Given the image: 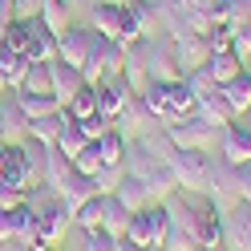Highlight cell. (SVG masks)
Returning a JSON list of instances; mask_svg holds the SVG:
<instances>
[{"label": "cell", "instance_id": "cell-1", "mask_svg": "<svg viewBox=\"0 0 251 251\" xmlns=\"http://www.w3.org/2000/svg\"><path fill=\"white\" fill-rule=\"evenodd\" d=\"M25 202H28V207H33V215H37V235H41L49 247H57V243L69 235V227H73L69 207L49 191V186H37V191H28Z\"/></svg>", "mask_w": 251, "mask_h": 251}, {"label": "cell", "instance_id": "cell-2", "mask_svg": "<svg viewBox=\"0 0 251 251\" xmlns=\"http://www.w3.org/2000/svg\"><path fill=\"white\" fill-rule=\"evenodd\" d=\"M186 195V211H191V235H195V243L199 247H211L219 251L223 247V211H219V202L211 195H202V191H182Z\"/></svg>", "mask_w": 251, "mask_h": 251}, {"label": "cell", "instance_id": "cell-3", "mask_svg": "<svg viewBox=\"0 0 251 251\" xmlns=\"http://www.w3.org/2000/svg\"><path fill=\"white\" fill-rule=\"evenodd\" d=\"M170 166V175H175L178 182V191H207V175H211V158H207V150H175L166 158Z\"/></svg>", "mask_w": 251, "mask_h": 251}, {"label": "cell", "instance_id": "cell-4", "mask_svg": "<svg viewBox=\"0 0 251 251\" xmlns=\"http://www.w3.org/2000/svg\"><path fill=\"white\" fill-rule=\"evenodd\" d=\"M170 57H175V65L178 73H195V69H207V61H211V41L207 33H178L175 41H170Z\"/></svg>", "mask_w": 251, "mask_h": 251}, {"label": "cell", "instance_id": "cell-5", "mask_svg": "<svg viewBox=\"0 0 251 251\" xmlns=\"http://www.w3.org/2000/svg\"><path fill=\"white\" fill-rule=\"evenodd\" d=\"M166 138H170V146H175V150H207L215 138H219V130L207 126L199 114H191V118H182L175 126H166Z\"/></svg>", "mask_w": 251, "mask_h": 251}, {"label": "cell", "instance_id": "cell-6", "mask_svg": "<svg viewBox=\"0 0 251 251\" xmlns=\"http://www.w3.org/2000/svg\"><path fill=\"white\" fill-rule=\"evenodd\" d=\"M202 195H211L219 202V211H231L235 202H243L239 199V166H231V162H211V175H207V191Z\"/></svg>", "mask_w": 251, "mask_h": 251}, {"label": "cell", "instance_id": "cell-7", "mask_svg": "<svg viewBox=\"0 0 251 251\" xmlns=\"http://www.w3.org/2000/svg\"><path fill=\"white\" fill-rule=\"evenodd\" d=\"M118 130H122V138L126 142H138V138H146L150 130H158V118L146 109V101H142V93H130L126 98V105H122V114H118Z\"/></svg>", "mask_w": 251, "mask_h": 251}, {"label": "cell", "instance_id": "cell-8", "mask_svg": "<svg viewBox=\"0 0 251 251\" xmlns=\"http://www.w3.org/2000/svg\"><path fill=\"white\" fill-rule=\"evenodd\" d=\"M0 178L12 182V186H21V191H37V186H41V175L28 166L21 142H4V166H0Z\"/></svg>", "mask_w": 251, "mask_h": 251}, {"label": "cell", "instance_id": "cell-9", "mask_svg": "<svg viewBox=\"0 0 251 251\" xmlns=\"http://www.w3.org/2000/svg\"><path fill=\"white\" fill-rule=\"evenodd\" d=\"M130 21H134V17L126 12L122 0H105V4H93L89 28H93V33H101V37H109V41H118V37H122V28L130 25Z\"/></svg>", "mask_w": 251, "mask_h": 251}, {"label": "cell", "instance_id": "cell-10", "mask_svg": "<svg viewBox=\"0 0 251 251\" xmlns=\"http://www.w3.org/2000/svg\"><path fill=\"white\" fill-rule=\"evenodd\" d=\"M219 154H223V162H231V166L251 162V130L239 126V122L223 126V130H219Z\"/></svg>", "mask_w": 251, "mask_h": 251}, {"label": "cell", "instance_id": "cell-11", "mask_svg": "<svg viewBox=\"0 0 251 251\" xmlns=\"http://www.w3.org/2000/svg\"><path fill=\"white\" fill-rule=\"evenodd\" d=\"M89 33H93L89 25H69L65 33L57 37V61H65V65H77V69H81L85 57H89Z\"/></svg>", "mask_w": 251, "mask_h": 251}, {"label": "cell", "instance_id": "cell-12", "mask_svg": "<svg viewBox=\"0 0 251 251\" xmlns=\"http://www.w3.org/2000/svg\"><path fill=\"white\" fill-rule=\"evenodd\" d=\"M0 138H4V142L28 138V114L21 109L17 93H4V98H0Z\"/></svg>", "mask_w": 251, "mask_h": 251}, {"label": "cell", "instance_id": "cell-13", "mask_svg": "<svg viewBox=\"0 0 251 251\" xmlns=\"http://www.w3.org/2000/svg\"><path fill=\"white\" fill-rule=\"evenodd\" d=\"M146 73H150V81H166V85L182 81V73L175 65V57H170V49H162L154 37H146Z\"/></svg>", "mask_w": 251, "mask_h": 251}, {"label": "cell", "instance_id": "cell-14", "mask_svg": "<svg viewBox=\"0 0 251 251\" xmlns=\"http://www.w3.org/2000/svg\"><path fill=\"white\" fill-rule=\"evenodd\" d=\"M93 89H98V114H101V118H109V122H118V114H122L126 98L134 93L130 85L122 81V77H105V81H98Z\"/></svg>", "mask_w": 251, "mask_h": 251}, {"label": "cell", "instance_id": "cell-15", "mask_svg": "<svg viewBox=\"0 0 251 251\" xmlns=\"http://www.w3.org/2000/svg\"><path fill=\"white\" fill-rule=\"evenodd\" d=\"M195 114L207 122V126H215V130H223V126H231L235 122V109L227 105V98H223V89H211V93H202V98L195 101Z\"/></svg>", "mask_w": 251, "mask_h": 251}, {"label": "cell", "instance_id": "cell-16", "mask_svg": "<svg viewBox=\"0 0 251 251\" xmlns=\"http://www.w3.org/2000/svg\"><path fill=\"white\" fill-rule=\"evenodd\" d=\"M53 98L61 101V105H69L73 98H77V89L85 85V77H81V69L77 65H65V61H53Z\"/></svg>", "mask_w": 251, "mask_h": 251}, {"label": "cell", "instance_id": "cell-17", "mask_svg": "<svg viewBox=\"0 0 251 251\" xmlns=\"http://www.w3.org/2000/svg\"><path fill=\"white\" fill-rule=\"evenodd\" d=\"M247 69V61L239 57V53H235V49H223V53H211V61H207V73H211V81L219 85V89H223L227 81H231V77H239Z\"/></svg>", "mask_w": 251, "mask_h": 251}, {"label": "cell", "instance_id": "cell-18", "mask_svg": "<svg viewBox=\"0 0 251 251\" xmlns=\"http://www.w3.org/2000/svg\"><path fill=\"white\" fill-rule=\"evenodd\" d=\"M126 4V12L134 17V25H138V33L142 37H154L162 28V12H158V0H122Z\"/></svg>", "mask_w": 251, "mask_h": 251}, {"label": "cell", "instance_id": "cell-19", "mask_svg": "<svg viewBox=\"0 0 251 251\" xmlns=\"http://www.w3.org/2000/svg\"><path fill=\"white\" fill-rule=\"evenodd\" d=\"M28 28H33V37H28L25 57H28V61H45V65H53V61H57V37H53L41 21H28Z\"/></svg>", "mask_w": 251, "mask_h": 251}, {"label": "cell", "instance_id": "cell-20", "mask_svg": "<svg viewBox=\"0 0 251 251\" xmlns=\"http://www.w3.org/2000/svg\"><path fill=\"white\" fill-rule=\"evenodd\" d=\"M195 89L186 85V81H175L170 85V101H166V122L162 126H175V122H182V118H191L195 114Z\"/></svg>", "mask_w": 251, "mask_h": 251}, {"label": "cell", "instance_id": "cell-21", "mask_svg": "<svg viewBox=\"0 0 251 251\" xmlns=\"http://www.w3.org/2000/svg\"><path fill=\"white\" fill-rule=\"evenodd\" d=\"M122 166H126V175L130 178H146L154 166H158V158L146 150V142L138 138V142H126V154H122Z\"/></svg>", "mask_w": 251, "mask_h": 251}, {"label": "cell", "instance_id": "cell-22", "mask_svg": "<svg viewBox=\"0 0 251 251\" xmlns=\"http://www.w3.org/2000/svg\"><path fill=\"white\" fill-rule=\"evenodd\" d=\"M73 175V162L65 158V154H61L57 146L49 150V154H45V170H41V186H49V191L57 195L61 191V186H65V178Z\"/></svg>", "mask_w": 251, "mask_h": 251}, {"label": "cell", "instance_id": "cell-23", "mask_svg": "<svg viewBox=\"0 0 251 251\" xmlns=\"http://www.w3.org/2000/svg\"><path fill=\"white\" fill-rule=\"evenodd\" d=\"M93 195H98V191H93V178H89V175H77V170H73V175L65 178V186L57 191V199L69 207V215H73L77 207H81L85 199H93Z\"/></svg>", "mask_w": 251, "mask_h": 251}, {"label": "cell", "instance_id": "cell-24", "mask_svg": "<svg viewBox=\"0 0 251 251\" xmlns=\"http://www.w3.org/2000/svg\"><path fill=\"white\" fill-rule=\"evenodd\" d=\"M114 199H118L130 215H138V211H146V207H150V191H146V182H142V178H130V175L122 178V186L114 191Z\"/></svg>", "mask_w": 251, "mask_h": 251}, {"label": "cell", "instance_id": "cell-25", "mask_svg": "<svg viewBox=\"0 0 251 251\" xmlns=\"http://www.w3.org/2000/svg\"><path fill=\"white\" fill-rule=\"evenodd\" d=\"M223 98H227V105L235 109V118H243L247 109H251V73H247V69L223 85Z\"/></svg>", "mask_w": 251, "mask_h": 251}, {"label": "cell", "instance_id": "cell-26", "mask_svg": "<svg viewBox=\"0 0 251 251\" xmlns=\"http://www.w3.org/2000/svg\"><path fill=\"white\" fill-rule=\"evenodd\" d=\"M17 101H21V109L28 114V122H37V118H53L57 109H61V101L53 98V93H25V89H17Z\"/></svg>", "mask_w": 251, "mask_h": 251}, {"label": "cell", "instance_id": "cell-27", "mask_svg": "<svg viewBox=\"0 0 251 251\" xmlns=\"http://www.w3.org/2000/svg\"><path fill=\"white\" fill-rule=\"evenodd\" d=\"M101 202H105V211H101V231H109L114 239H126V227H130V211H126L114 195H101Z\"/></svg>", "mask_w": 251, "mask_h": 251}, {"label": "cell", "instance_id": "cell-28", "mask_svg": "<svg viewBox=\"0 0 251 251\" xmlns=\"http://www.w3.org/2000/svg\"><path fill=\"white\" fill-rule=\"evenodd\" d=\"M142 182H146V191H150V202H162V199H170V195H178V182H175V175H170L166 162H158Z\"/></svg>", "mask_w": 251, "mask_h": 251}, {"label": "cell", "instance_id": "cell-29", "mask_svg": "<svg viewBox=\"0 0 251 251\" xmlns=\"http://www.w3.org/2000/svg\"><path fill=\"white\" fill-rule=\"evenodd\" d=\"M37 239H41V235H37V215H33V207H28V202H21V207L12 211V243L33 247Z\"/></svg>", "mask_w": 251, "mask_h": 251}, {"label": "cell", "instance_id": "cell-30", "mask_svg": "<svg viewBox=\"0 0 251 251\" xmlns=\"http://www.w3.org/2000/svg\"><path fill=\"white\" fill-rule=\"evenodd\" d=\"M25 73H28V57H21V53H12V49H4V45H0V77L8 81V89H12V93L21 89Z\"/></svg>", "mask_w": 251, "mask_h": 251}, {"label": "cell", "instance_id": "cell-31", "mask_svg": "<svg viewBox=\"0 0 251 251\" xmlns=\"http://www.w3.org/2000/svg\"><path fill=\"white\" fill-rule=\"evenodd\" d=\"M41 25L49 28L53 37H61V33L73 25V21H69V0H45V4H41Z\"/></svg>", "mask_w": 251, "mask_h": 251}, {"label": "cell", "instance_id": "cell-32", "mask_svg": "<svg viewBox=\"0 0 251 251\" xmlns=\"http://www.w3.org/2000/svg\"><path fill=\"white\" fill-rule=\"evenodd\" d=\"M101 211H105V202H101V195H93V199H85L81 207L73 211V227L81 231V235H85V231H98V227H101Z\"/></svg>", "mask_w": 251, "mask_h": 251}, {"label": "cell", "instance_id": "cell-33", "mask_svg": "<svg viewBox=\"0 0 251 251\" xmlns=\"http://www.w3.org/2000/svg\"><path fill=\"white\" fill-rule=\"evenodd\" d=\"M215 21L223 25H247L251 21V0H215Z\"/></svg>", "mask_w": 251, "mask_h": 251}, {"label": "cell", "instance_id": "cell-34", "mask_svg": "<svg viewBox=\"0 0 251 251\" xmlns=\"http://www.w3.org/2000/svg\"><path fill=\"white\" fill-rule=\"evenodd\" d=\"M21 89L25 93H53V69L45 61H28V73H25Z\"/></svg>", "mask_w": 251, "mask_h": 251}, {"label": "cell", "instance_id": "cell-35", "mask_svg": "<svg viewBox=\"0 0 251 251\" xmlns=\"http://www.w3.org/2000/svg\"><path fill=\"white\" fill-rule=\"evenodd\" d=\"M142 101H146V109L158 122H166V101H170V85L166 81H150L146 89H142Z\"/></svg>", "mask_w": 251, "mask_h": 251}, {"label": "cell", "instance_id": "cell-36", "mask_svg": "<svg viewBox=\"0 0 251 251\" xmlns=\"http://www.w3.org/2000/svg\"><path fill=\"white\" fill-rule=\"evenodd\" d=\"M122 178H126V166L122 162H105L98 175H93V191H98V195H114L122 186Z\"/></svg>", "mask_w": 251, "mask_h": 251}, {"label": "cell", "instance_id": "cell-37", "mask_svg": "<svg viewBox=\"0 0 251 251\" xmlns=\"http://www.w3.org/2000/svg\"><path fill=\"white\" fill-rule=\"evenodd\" d=\"M65 109H69V114H73L77 122L93 118V114H98V89H93V85H81V89H77V98H73Z\"/></svg>", "mask_w": 251, "mask_h": 251}, {"label": "cell", "instance_id": "cell-38", "mask_svg": "<svg viewBox=\"0 0 251 251\" xmlns=\"http://www.w3.org/2000/svg\"><path fill=\"white\" fill-rule=\"evenodd\" d=\"M98 150H101V162H122V154H126V138H122L118 126H114V130H105V134L98 138Z\"/></svg>", "mask_w": 251, "mask_h": 251}, {"label": "cell", "instance_id": "cell-39", "mask_svg": "<svg viewBox=\"0 0 251 251\" xmlns=\"http://www.w3.org/2000/svg\"><path fill=\"white\" fill-rule=\"evenodd\" d=\"M57 134H61L57 114H53V118H37V122H28V138H37L41 146H57Z\"/></svg>", "mask_w": 251, "mask_h": 251}, {"label": "cell", "instance_id": "cell-40", "mask_svg": "<svg viewBox=\"0 0 251 251\" xmlns=\"http://www.w3.org/2000/svg\"><path fill=\"white\" fill-rule=\"evenodd\" d=\"M105 162H101V150H98V142H89L81 154H77V158H73V170H77V175H98V170H101Z\"/></svg>", "mask_w": 251, "mask_h": 251}, {"label": "cell", "instance_id": "cell-41", "mask_svg": "<svg viewBox=\"0 0 251 251\" xmlns=\"http://www.w3.org/2000/svg\"><path fill=\"white\" fill-rule=\"evenodd\" d=\"M28 37H33L28 21H12V28L4 33V49H12V53H21V57H25V49H28Z\"/></svg>", "mask_w": 251, "mask_h": 251}, {"label": "cell", "instance_id": "cell-42", "mask_svg": "<svg viewBox=\"0 0 251 251\" xmlns=\"http://www.w3.org/2000/svg\"><path fill=\"white\" fill-rule=\"evenodd\" d=\"M207 41H211V53H223L235 45V25H223V21H215L207 28Z\"/></svg>", "mask_w": 251, "mask_h": 251}, {"label": "cell", "instance_id": "cell-43", "mask_svg": "<svg viewBox=\"0 0 251 251\" xmlns=\"http://www.w3.org/2000/svg\"><path fill=\"white\" fill-rule=\"evenodd\" d=\"M118 243H122V239H114V235L101 231V227L81 235V251H118Z\"/></svg>", "mask_w": 251, "mask_h": 251}, {"label": "cell", "instance_id": "cell-44", "mask_svg": "<svg viewBox=\"0 0 251 251\" xmlns=\"http://www.w3.org/2000/svg\"><path fill=\"white\" fill-rule=\"evenodd\" d=\"M142 142H146V150H150L158 162H166L170 154H175V146H170V138H166V126H162V130H150V134L142 138Z\"/></svg>", "mask_w": 251, "mask_h": 251}, {"label": "cell", "instance_id": "cell-45", "mask_svg": "<svg viewBox=\"0 0 251 251\" xmlns=\"http://www.w3.org/2000/svg\"><path fill=\"white\" fill-rule=\"evenodd\" d=\"M195 247H199V243H195L191 231H182V227H170V231H166L162 251H195Z\"/></svg>", "mask_w": 251, "mask_h": 251}, {"label": "cell", "instance_id": "cell-46", "mask_svg": "<svg viewBox=\"0 0 251 251\" xmlns=\"http://www.w3.org/2000/svg\"><path fill=\"white\" fill-rule=\"evenodd\" d=\"M77 126H81L85 142H98V138H101L105 130H114V122H109V118H101V114H93V118H85V122H77Z\"/></svg>", "mask_w": 251, "mask_h": 251}, {"label": "cell", "instance_id": "cell-47", "mask_svg": "<svg viewBox=\"0 0 251 251\" xmlns=\"http://www.w3.org/2000/svg\"><path fill=\"white\" fill-rule=\"evenodd\" d=\"M25 195L28 191H21V186H12V182L0 178V211H17L21 202H25Z\"/></svg>", "mask_w": 251, "mask_h": 251}, {"label": "cell", "instance_id": "cell-48", "mask_svg": "<svg viewBox=\"0 0 251 251\" xmlns=\"http://www.w3.org/2000/svg\"><path fill=\"white\" fill-rule=\"evenodd\" d=\"M182 81H186V85L195 89V98H202V93H211V89H219V85L211 81V73H207V69H195V73H186Z\"/></svg>", "mask_w": 251, "mask_h": 251}, {"label": "cell", "instance_id": "cell-49", "mask_svg": "<svg viewBox=\"0 0 251 251\" xmlns=\"http://www.w3.org/2000/svg\"><path fill=\"white\" fill-rule=\"evenodd\" d=\"M41 4L45 0H12V17L17 21H41Z\"/></svg>", "mask_w": 251, "mask_h": 251}, {"label": "cell", "instance_id": "cell-50", "mask_svg": "<svg viewBox=\"0 0 251 251\" xmlns=\"http://www.w3.org/2000/svg\"><path fill=\"white\" fill-rule=\"evenodd\" d=\"M231 49L239 53L243 61L251 57V21H247V25H239V28H235V45H231Z\"/></svg>", "mask_w": 251, "mask_h": 251}, {"label": "cell", "instance_id": "cell-51", "mask_svg": "<svg viewBox=\"0 0 251 251\" xmlns=\"http://www.w3.org/2000/svg\"><path fill=\"white\" fill-rule=\"evenodd\" d=\"M12 21H17L12 17V0H0V45H4V33L12 28Z\"/></svg>", "mask_w": 251, "mask_h": 251}, {"label": "cell", "instance_id": "cell-52", "mask_svg": "<svg viewBox=\"0 0 251 251\" xmlns=\"http://www.w3.org/2000/svg\"><path fill=\"white\" fill-rule=\"evenodd\" d=\"M239 199H243V202H251V162H243V166H239Z\"/></svg>", "mask_w": 251, "mask_h": 251}, {"label": "cell", "instance_id": "cell-53", "mask_svg": "<svg viewBox=\"0 0 251 251\" xmlns=\"http://www.w3.org/2000/svg\"><path fill=\"white\" fill-rule=\"evenodd\" d=\"M12 243V211H0V247Z\"/></svg>", "mask_w": 251, "mask_h": 251}, {"label": "cell", "instance_id": "cell-54", "mask_svg": "<svg viewBox=\"0 0 251 251\" xmlns=\"http://www.w3.org/2000/svg\"><path fill=\"white\" fill-rule=\"evenodd\" d=\"M118 251H142V247H134L130 239H122V243H118Z\"/></svg>", "mask_w": 251, "mask_h": 251}, {"label": "cell", "instance_id": "cell-55", "mask_svg": "<svg viewBox=\"0 0 251 251\" xmlns=\"http://www.w3.org/2000/svg\"><path fill=\"white\" fill-rule=\"evenodd\" d=\"M4 93H12V89H8V81H4V77H0V98H4Z\"/></svg>", "mask_w": 251, "mask_h": 251}, {"label": "cell", "instance_id": "cell-56", "mask_svg": "<svg viewBox=\"0 0 251 251\" xmlns=\"http://www.w3.org/2000/svg\"><path fill=\"white\" fill-rule=\"evenodd\" d=\"M243 118H247V130H251V109H247V114H243Z\"/></svg>", "mask_w": 251, "mask_h": 251}, {"label": "cell", "instance_id": "cell-57", "mask_svg": "<svg viewBox=\"0 0 251 251\" xmlns=\"http://www.w3.org/2000/svg\"><path fill=\"white\" fill-rule=\"evenodd\" d=\"M195 251H211V247H195Z\"/></svg>", "mask_w": 251, "mask_h": 251}, {"label": "cell", "instance_id": "cell-58", "mask_svg": "<svg viewBox=\"0 0 251 251\" xmlns=\"http://www.w3.org/2000/svg\"><path fill=\"white\" fill-rule=\"evenodd\" d=\"M93 4H105V0H93Z\"/></svg>", "mask_w": 251, "mask_h": 251}, {"label": "cell", "instance_id": "cell-59", "mask_svg": "<svg viewBox=\"0 0 251 251\" xmlns=\"http://www.w3.org/2000/svg\"><path fill=\"white\" fill-rule=\"evenodd\" d=\"M0 142H4V138H0Z\"/></svg>", "mask_w": 251, "mask_h": 251}, {"label": "cell", "instance_id": "cell-60", "mask_svg": "<svg viewBox=\"0 0 251 251\" xmlns=\"http://www.w3.org/2000/svg\"><path fill=\"white\" fill-rule=\"evenodd\" d=\"M0 251H4V247H0Z\"/></svg>", "mask_w": 251, "mask_h": 251}]
</instances>
